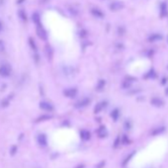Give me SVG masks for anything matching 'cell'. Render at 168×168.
<instances>
[{"label": "cell", "instance_id": "obj_7", "mask_svg": "<svg viewBox=\"0 0 168 168\" xmlns=\"http://www.w3.org/2000/svg\"><path fill=\"white\" fill-rule=\"evenodd\" d=\"M97 132H98V135L100 137H104L107 135V130L105 127H100V129L97 131Z\"/></svg>", "mask_w": 168, "mask_h": 168}, {"label": "cell", "instance_id": "obj_5", "mask_svg": "<svg viewBox=\"0 0 168 168\" xmlns=\"http://www.w3.org/2000/svg\"><path fill=\"white\" fill-rule=\"evenodd\" d=\"M80 137L84 140H87L90 139V132L87 130H81L80 131Z\"/></svg>", "mask_w": 168, "mask_h": 168}, {"label": "cell", "instance_id": "obj_8", "mask_svg": "<svg viewBox=\"0 0 168 168\" xmlns=\"http://www.w3.org/2000/svg\"><path fill=\"white\" fill-rule=\"evenodd\" d=\"M119 116H120V112H119V110H117V109H115L114 111L111 113V117L113 118L114 121H117Z\"/></svg>", "mask_w": 168, "mask_h": 168}, {"label": "cell", "instance_id": "obj_11", "mask_svg": "<svg viewBox=\"0 0 168 168\" xmlns=\"http://www.w3.org/2000/svg\"><path fill=\"white\" fill-rule=\"evenodd\" d=\"M76 168H84V166H83V165L81 164V165H78V166H77Z\"/></svg>", "mask_w": 168, "mask_h": 168}, {"label": "cell", "instance_id": "obj_1", "mask_svg": "<svg viewBox=\"0 0 168 168\" xmlns=\"http://www.w3.org/2000/svg\"><path fill=\"white\" fill-rule=\"evenodd\" d=\"M89 103H90V99L89 98H82V99H80L79 101L76 102L75 107L78 108V109H81V108H85L86 106H88Z\"/></svg>", "mask_w": 168, "mask_h": 168}, {"label": "cell", "instance_id": "obj_6", "mask_svg": "<svg viewBox=\"0 0 168 168\" xmlns=\"http://www.w3.org/2000/svg\"><path fill=\"white\" fill-rule=\"evenodd\" d=\"M105 85H106V82H105L104 79H100L98 81V83L96 85V90L97 91H102L103 89H104Z\"/></svg>", "mask_w": 168, "mask_h": 168}, {"label": "cell", "instance_id": "obj_4", "mask_svg": "<svg viewBox=\"0 0 168 168\" xmlns=\"http://www.w3.org/2000/svg\"><path fill=\"white\" fill-rule=\"evenodd\" d=\"M66 95L67 97H69V98H73L77 95V89L75 88H70L68 90H66Z\"/></svg>", "mask_w": 168, "mask_h": 168}, {"label": "cell", "instance_id": "obj_2", "mask_svg": "<svg viewBox=\"0 0 168 168\" xmlns=\"http://www.w3.org/2000/svg\"><path fill=\"white\" fill-rule=\"evenodd\" d=\"M150 103H151V105H153L155 107H162L164 105L163 100L158 98V97H153V98L150 100Z\"/></svg>", "mask_w": 168, "mask_h": 168}, {"label": "cell", "instance_id": "obj_3", "mask_svg": "<svg viewBox=\"0 0 168 168\" xmlns=\"http://www.w3.org/2000/svg\"><path fill=\"white\" fill-rule=\"evenodd\" d=\"M106 107V102H100L98 104H96V106L94 108V113L95 114H98L102 111L104 108Z\"/></svg>", "mask_w": 168, "mask_h": 168}, {"label": "cell", "instance_id": "obj_10", "mask_svg": "<svg viewBox=\"0 0 168 168\" xmlns=\"http://www.w3.org/2000/svg\"><path fill=\"white\" fill-rule=\"evenodd\" d=\"M164 132V128L161 127V128H157L156 130H154L153 132H152V135H158L159 134H161V132Z\"/></svg>", "mask_w": 168, "mask_h": 168}, {"label": "cell", "instance_id": "obj_9", "mask_svg": "<svg viewBox=\"0 0 168 168\" xmlns=\"http://www.w3.org/2000/svg\"><path fill=\"white\" fill-rule=\"evenodd\" d=\"M134 78H132V79H126V80H125V81H124V84H123V86H124L125 87V88H128V87H130V86H131V85H132V82H134Z\"/></svg>", "mask_w": 168, "mask_h": 168}]
</instances>
